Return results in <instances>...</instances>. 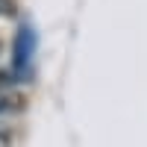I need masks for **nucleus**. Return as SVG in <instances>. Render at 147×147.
Here are the masks:
<instances>
[{
  "label": "nucleus",
  "instance_id": "f257e3e1",
  "mask_svg": "<svg viewBox=\"0 0 147 147\" xmlns=\"http://www.w3.org/2000/svg\"><path fill=\"white\" fill-rule=\"evenodd\" d=\"M32 59H35V32L32 27H21L15 35V56H12V74L18 80H24L32 68Z\"/></svg>",
  "mask_w": 147,
  "mask_h": 147
},
{
  "label": "nucleus",
  "instance_id": "f03ea898",
  "mask_svg": "<svg viewBox=\"0 0 147 147\" xmlns=\"http://www.w3.org/2000/svg\"><path fill=\"white\" fill-rule=\"evenodd\" d=\"M24 109V97L18 91H9V88H0V115H15Z\"/></svg>",
  "mask_w": 147,
  "mask_h": 147
},
{
  "label": "nucleus",
  "instance_id": "7ed1b4c3",
  "mask_svg": "<svg viewBox=\"0 0 147 147\" xmlns=\"http://www.w3.org/2000/svg\"><path fill=\"white\" fill-rule=\"evenodd\" d=\"M0 147H12V132L6 127H0Z\"/></svg>",
  "mask_w": 147,
  "mask_h": 147
},
{
  "label": "nucleus",
  "instance_id": "20e7f679",
  "mask_svg": "<svg viewBox=\"0 0 147 147\" xmlns=\"http://www.w3.org/2000/svg\"><path fill=\"white\" fill-rule=\"evenodd\" d=\"M9 9H12V3H9V0H0V15H6Z\"/></svg>",
  "mask_w": 147,
  "mask_h": 147
},
{
  "label": "nucleus",
  "instance_id": "39448f33",
  "mask_svg": "<svg viewBox=\"0 0 147 147\" xmlns=\"http://www.w3.org/2000/svg\"><path fill=\"white\" fill-rule=\"evenodd\" d=\"M0 50H3V44H0Z\"/></svg>",
  "mask_w": 147,
  "mask_h": 147
}]
</instances>
